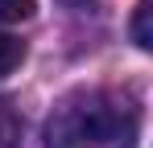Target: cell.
Listing matches in <instances>:
<instances>
[{
	"label": "cell",
	"instance_id": "cell-1",
	"mask_svg": "<svg viewBox=\"0 0 153 148\" xmlns=\"http://www.w3.org/2000/svg\"><path fill=\"white\" fill-rule=\"evenodd\" d=\"M46 148H137V107L100 86L71 91L46 123Z\"/></svg>",
	"mask_w": 153,
	"mask_h": 148
},
{
	"label": "cell",
	"instance_id": "cell-2",
	"mask_svg": "<svg viewBox=\"0 0 153 148\" xmlns=\"http://www.w3.org/2000/svg\"><path fill=\"white\" fill-rule=\"evenodd\" d=\"M25 136V119L13 107V99H0V148H21Z\"/></svg>",
	"mask_w": 153,
	"mask_h": 148
},
{
	"label": "cell",
	"instance_id": "cell-3",
	"mask_svg": "<svg viewBox=\"0 0 153 148\" xmlns=\"http://www.w3.org/2000/svg\"><path fill=\"white\" fill-rule=\"evenodd\" d=\"M21 58H25V45L17 37H8V33H0V78H8V74L17 70Z\"/></svg>",
	"mask_w": 153,
	"mask_h": 148
},
{
	"label": "cell",
	"instance_id": "cell-4",
	"mask_svg": "<svg viewBox=\"0 0 153 148\" xmlns=\"http://www.w3.org/2000/svg\"><path fill=\"white\" fill-rule=\"evenodd\" d=\"M149 12H153L149 0H141V4L132 8V45L137 49H149L153 45V37H149Z\"/></svg>",
	"mask_w": 153,
	"mask_h": 148
},
{
	"label": "cell",
	"instance_id": "cell-5",
	"mask_svg": "<svg viewBox=\"0 0 153 148\" xmlns=\"http://www.w3.org/2000/svg\"><path fill=\"white\" fill-rule=\"evenodd\" d=\"M33 17V0H0V25H17Z\"/></svg>",
	"mask_w": 153,
	"mask_h": 148
},
{
	"label": "cell",
	"instance_id": "cell-6",
	"mask_svg": "<svg viewBox=\"0 0 153 148\" xmlns=\"http://www.w3.org/2000/svg\"><path fill=\"white\" fill-rule=\"evenodd\" d=\"M62 4H66V8H91L95 0H62Z\"/></svg>",
	"mask_w": 153,
	"mask_h": 148
}]
</instances>
